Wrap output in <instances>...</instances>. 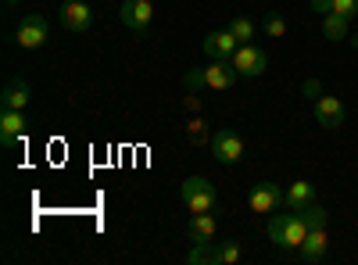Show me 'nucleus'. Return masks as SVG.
<instances>
[{
	"label": "nucleus",
	"instance_id": "nucleus-1",
	"mask_svg": "<svg viewBox=\"0 0 358 265\" xmlns=\"http://www.w3.org/2000/svg\"><path fill=\"white\" fill-rule=\"evenodd\" d=\"M308 237V222L301 219V212H276L268 219V241L280 248V255H290V251H301Z\"/></svg>",
	"mask_w": 358,
	"mask_h": 265
},
{
	"label": "nucleus",
	"instance_id": "nucleus-2",
	"mask_svg": "<svg viewBox=\"0 0 358 265\" xmlns=\"http://www.w3.org/2000/svg\"><path fill=\"white\" fill-rule=\"evenodd\" d=\"M179 197H183V204H187L194 215H204V212H215V208H219L215 183L208 180V176H190V180H183V187H179Z\"/></svg>",
	"mask_w": 358,
	"mask_h": 265
},
{
	"label": "nucleus",
	"instance_id": "nucleus-3",
	"mask_svg": "<svg viewBox=\"0 0 358 265\" xmlns=\"http://www.w3.org/2000/svg\"><path fill=\"white\" fill-rule=\"evenodd\" d=\"M229 65L236 69V76H244V79H258L268 72V54L255 43H241L236 47V54L229 57Z\"/></svg>",
	"mask_w": 358,
	"mask_h": 265
},
{
	"label": "nucleus",
	"instance_id": "nucleus-4",
	"mask_svg": "<svg viewBox=\"0 0 358 265\" xmlns=\"http://www.w3.org/2000/svg\"><path fill=\"white\" fill-rule=\"evenodd\" d=\"M244 151H248L244 136L236 133V129H226V126H222V129L212 133V158H215L219 165H236V162L244 158Z\"/></svg>",
	"mask_w": 358,
	"mask_h": 265
},
{
	"label": "nucleus",
	"instance_id": "nucleus-5",
	"mask_svg": "<svg viewBox=\"0 0 358 265\" xmlns=\"http://www.w3.org/2000/svg\"><path fill=\"white\" fill-rule=\"evenodd\" d=\"M312 119H315V126H322V129H341L344 119H348V111H344L341 97L322 94V97L312 101Z\"/></svg>",
	"mask_w": 358,
	"mask_h": 265
},
{
	"label": "nucleus",
	"instance_id": "nucleus-6",
	"mask_svg": "<svg viewBox=\"0 0 358 265\" xmlns=\"http://www.w3.org/2000/svg\"><path fill=\"white\" fill-rule=\"evenodd\" d=\"M47 36H50V29H47V18L43 15H25L22 22H18V33H15V40H18V47L22 50H40L43 43H47Z\"/></svg>",
	"mask_w": 358,
	"mask_h": 265
},
{
	"label": "nucleus",
	"instance_id": "nucleus-7",
	"mask_svg": "<svg viewBox=\"0 0 358 265\" xmlns=\"http://www.w3.org/2000/svg\"><path fill=\"white\" fill-rule=\"evenodd\" d=\"M118 18H122V25L133 29V33H147L151 22H155V4L151 0H122Z\"/></svg>",
	"mask_w": 358,
	"mask_h": 265
},
{
	"label": "nucleus",
	"instance_id": "nucleus-8",
	"mask_svg": "<svg viewBox=\"0 0 358 265\" xmlns=\"http://www.w3.org/2000/svg\"><path fill=\"white\" fill-rule=\"evenodd\" d=\"M57 18H62V25L69 33H86V29L94 25V8H90L86 0H69V4H62Z\"/></svg>",
	"mask_w": 358,
	"mask_h": 265
},
{
	"label": "nucleus",
	"instance_id": "nucleus-9",
	"mask_svg": "<svg viewBox=\"0 0 358 265\" xmlns=\"http://www.w3.org/2000/svg\"><path fill=\"white\" fill-rule=\"evenodd\" d=\"M204 54L212 57V62H229V57L236 54V47H241V40H236L229 29H215V33H208L204 36Z\"/></svg>",
	"mask_w": 358,
	"mask_h": 265
},
{
	"label": "nucleus",
	"instance_id": "nucleus-10",
	"mask_svg": "<svg viewBox=\"0 0 358 265\" xmlns=\"http://www.w3.org/2000/svg\"><path fill=\"white\" fill-rule=\"evenodd\" d=\"M248 204H251V212L268 215V212H276L280 204H283V190H280L276 183H258V187H251Z\"/></svg>",
	"mask_w": 358,
	"mask_h": 265
},
{
	"label": "nucleus",
	"instance_id": "nucleus-11",
	"mask_svg": "<svg viewBox=\"0 0 358 265\" xmlns=\"http://www.w3.org/2000/svg\"><path fill=\"white\" fill-rule=\"evenodd\" d=\"M25 111H11L4 108L0 111V147H15L22 136H25Z\"/></svg>",
	"mask_w": 358,
	"mask_h": 265
},
{
	"label": "nucleus",
	"instance_id": "nucleus-12",
	"mask_svg": "<svg viewBox=\"0 0 358 265\" xmlns=\"http://www.w3.org/2000/svg\"><path fill=\"white\" fill-rule=\"evenodd\" d=\"M29 83L25 79H18V76H11L8 83H4V90H0V104L4 108H11V111H25V104H29Z\"/></svg>",
	"mask_w": 358,
	"mask_h": 265
},
{
	"label": "nucleus",
	"instance_id": "nucleus-13",
	"mask_svg": "<svg viewBox=\"0 0 358 265\" xmlns=\"http://www.w3.org/2000/svg\"><path fill=\"white\" fill-rule=\"evenodd\" d=\"M312 201H315V183H308V180H294L283 190V204H287V208H294V212H301L305 204H312Z\"/></svg>",
	"mask_w": 358,
	"mask_h": 265
},
{
	"label": "nucleus",
	"instance_id": "nucleus-14",
	"mask_svg": "<svg viewBox=\"0 0 358 265\" xmlns=\"http://www.w3.org/2000/svg\"><path fill=\"white\" fill-rule=\"evenodd\" d=\"M204 76H208V90H229V86L241 79L229 62H212V65L204 69Z\"/></svg>",
	"mask_w": 358,
	"mask_h": 265
},
{
	"label": "nucleus",
	"instance_id": "nucleus-15",
	"mask_svg": "<svg viewBox=\"0 0 358 265\" xmlns=\"http://www.w3.org/2000/svg\"><path fill=\"white\" fill-rule=\"evenodd\" d=\"M326 251H330V237H326V226L308 229V237H305V244H301V258H305V262H322Z\"/></svg>",
	"mask_w": 358,
	"mask_h": 265
},
{
	"label": "nucleus",
	"instance_id": "nucleus-16",
	"mask_svg": "<svg viewBox=\"0 0 358 265\" xmlns=\"http://www.w3.org/2000/svg\"><path fill=\"white\" fill-rule=\"evenodd\" d=\"M215 233H219V222H215L212 212L190 215V222H187V237L190 241H215Z\"/></svg>",
	"mask_w": 358,
	"mask_h": 265
},
{
	"label": "nucleus",
	"instance_id": "nucleus-17",
	"mask_svg": "<svg viewBox=\"0 0 358 265\" xmlns=\"http://www.w3.org/2000/svg\"><path fill=\"white\" fill-rule=\"evenodd\" d=\"M187 262L190 265H219V241H194Z\"/></svg>",
	"mask_w": 358,
	"mask_h": 265
},
{
	"label": "nucleus",
	"instance_id": "nucleus-18",
	"mask_svg": "<svg viewBox=\"0 0 358 265\" xmlns=\"http://www.w3.org/2000/svg\"><path fill=\"white\" fill-rule=\"evenodd\" d=\"M322 36L326 40H334V43H341V40H348V18H341V15H322Z\"/></svg>",
	"mask_w": 358,
	"mask_h": 265
},
{
	"label": "nucleus",
	"instance_id": "nucleus-19",
	"mask_svg": "<svg viewBox=\"0 0 358 265\" xmlns=\"http://www.w3.org/2000/svg\"><path fill=\"white\" fill-rule=\"evenodd\" d=\"M187 140L194 147H212V133H208V122L201 119V115H194V119L187 122Z\"/></svg>",
	"mask_w": 358,
	"mask_h": 265
},
{
	"label": "nucleus",
	"instance_id": "nucleus-20",
	"mask_svg": "<svg viewBox=\"0 0 358 265\" xmlns=\"http://www.w3.org/2000/svg\"><path fill=\"white\" fill-rule=\"evenodd\" d=\"M226 29H229V33H233L236 40H241V43H251V40H255V22H251V18H244V15H233Z\"/></svg>",
	"mask_w": 358,
	"mask_h": 265
},
{
	"label": "nucleus",
	"instance_id": "nucleus-21",
	"mask_svg": "<svg viewBox=\"0 0 358 265\" xmlns=\"http://www.w3.org/2000/svg\"><path fill=\"white\" fill-rule=\"evenodd\" d=\"M262 29H265V36H268V40H283V36H287V18L273 11V15H265Z\"/></svg>",
	"mask_w": 358,
	"mask_h": 265
},
{
	"label": "nucleus",
	"instance_id": "nucleus-22",
	"mask_svg": "<svg viewBox=\"0 0 358 265\" xmlns=\"http://www.w3.org/2000/svg\"><path fill=\"white\" fill-rule=\"evenodd\" d=\"M301 219L308 222V229H319V226H326V222H330V215H326V208H322V204H305V208H301Z\"/></svg>",
	"mask_w": 358,
	"mask_h": 265
},
{
	"label": "nucleus",
	"instance_id": "nucleus-23",
	"mask_svg": "<svg viewBox=\"0 0 358 265\" xmlns=\"http://www.w3.org/2000/svg\"><path fill=\"white\" fill-rule=\"evenodd\" d=\"M241 258H244L241 241H222V244H219V265H236Z\"/></svg>",
	"mask_w": 358,
	"mask_h": 265
},
{
	"label": "nucleus",
	"instance_id": "nucleus-24",
	"mask_svg": "<svg viewBox=\"0 0 358 265\" xmlns=\"http://www.w3.org/2000/svg\"><path fill=\"white\" fill-rule=\"evenodd\" d=\"M330 11L351 22V18H358V0H330Z\"/></svg>",
	"mask_w": 358,
	"mask_h": 265
},
{
	"label": "nucleus",
	"instance_id": "nucleus-25",
	"mask_svg": "<svg viewBox=\"0 0 358 265\" xmlns=\"http://www.w3.org/2000/svg\"><path fill=\"white\" fill-rule=\"evenodd\" d=\"M183 83H187V90H194V94L208 90V76H204V69H190V72L183 76Z\"/></svg>",
	"mask_w": 358,
	"mask_h": 265
},
{
	"label": "nucleus",
	"instance_id": "nucleus-26",
	"mask_svg": "<svg viewBox=\"0 0 358 265\" xmlns=\"http://www.w3.org/2000/svg\"><path fill=\"white\" fill-rule=\"evenodd\" d=\"M183 108H187V111H190V115H201V97H197V94H194V90H190V94H187V97H183Z\"/></svg>",
	"mask_w": 358,
	"mask_h": 265
},
{
	"label": "nucleus",
	"instance_id": "nucleus-27",
	"mask_svg": "<svg viewBox=\"0 0 358 265\" xmlns=\"http://www.w3.org/2000/svg\"><path fill=\"white\" fill-rule=\"evenodd\" d=\"M305 97H312V101H315V97H322V86H319V79H308V83H305Z\"/></svg>",
	"mask_w": 358,
	"mask_h": 265
},
{
	"label": "nucleus",
	"instance_id": "nucleus-28",
	"mask_svg": "<svg viewBox=\"0 0 358 265\" xmlns=\"http://www.w3.org/2000/svg\"><path fill=\"white\" fill-rule=\"evenodd\" d=\"M308 8L319 11V15H330V0H308Z\"/></svg>",
	"mask_w": 358,
	"mask_h": 265
},
{
	"label": "nucleus",
	"instance_id": "nucleus-29",
	"mask_svg": "<svg viewBox=\"0 0 358 265\" xmlns=\"http://www.w3.org/2000/svg\"><path fill=\"white\" fill-rule=\"evenodd\" d=\"M4 4H8V8H18V4H22V0H4Z\"/></svg>",
	"mask_w": 358,
	"mask_h": 265
}]
</instances>
